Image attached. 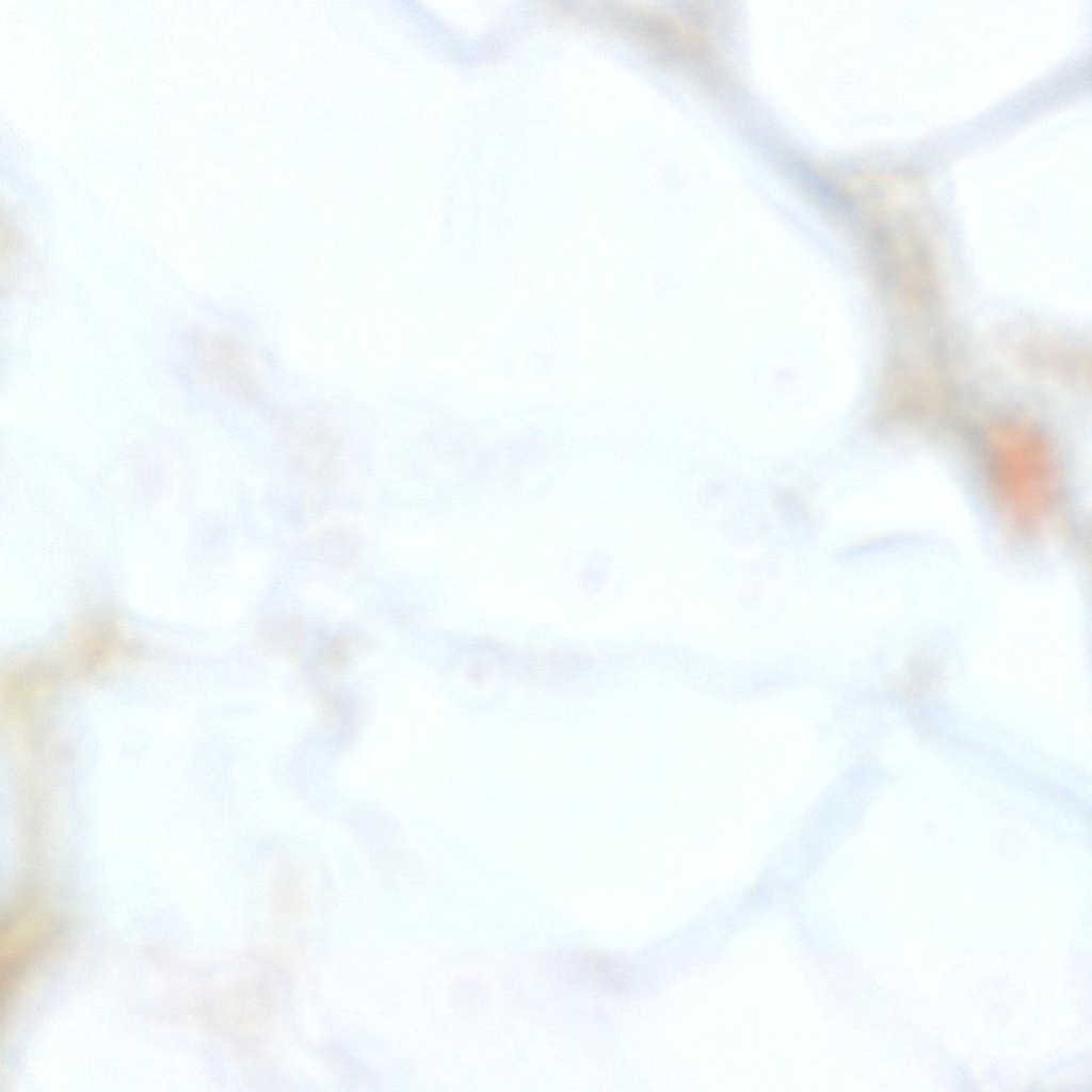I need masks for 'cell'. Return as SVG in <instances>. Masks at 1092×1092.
<instances>
[{
  "label": "cell",
  "mask_w": 1092,
  "mask_h": 1092,
  "mask_svg": "<svg viewBox=\"0 0 1092 1092\" xmlns=\"http://www.w3.org/2000/svg\"><path fill=\"white\" fill-rule=\"evenodd\" d=\"M76 660L89 668H100L119 658L127 647V636L118 616L95 611L76 626L70 639Z\"/></svg>",
  "instance_id": "2"
},
{
  "label": "cell",
  "mask_w": 1092,
  "mask_h": 1092,
  "mask_svg": "<svg viewBox=\"0 0 1092 1092\" xmlns=\"http://www.w3.org/2000/svg\"><path fill=\"white\" fill-rule=\"evenodd\" d=\"M200 367L206 380L229 397L246 401L259 388V374L251 353L230 335L219 334L207 341Z\"/></svg>",
  "instance_id": "1"
},
{
  "label": "cell",
  "mask_w": 1092,
  "mask_h": 1092,
  "mask_svg": "<svg viewBox=\"0 0 1092 1092\" xmlns=\"http://www.w3.org/2000/svg\"><path fill=\"white\" fill-rule=\"evenodd\" d=\"M300 454L310 469L323 470L330 467L336 452V439L322 427H311L300 435Z\"/></svg>",
  "instance_id": "3"
}]
</instances>
